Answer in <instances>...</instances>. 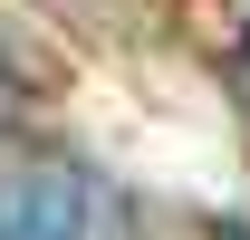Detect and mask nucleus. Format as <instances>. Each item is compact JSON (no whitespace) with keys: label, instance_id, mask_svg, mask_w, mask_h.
I'll use <instances>...</instances> for the list:
<instances>
[{"label":"nucleus","instance_id":"1","mask_svg":"<svg viewBox=\"0 0 250 240\" xmlns=\"http://www.w3.org/2000/svg\"><path fill=\"white\" fill-rule=\"evenodd\" d=\"M0 240H125V211L67 144H0Z\"/></svg>","mask_w":250,"mask_h":240}]
</instances>
